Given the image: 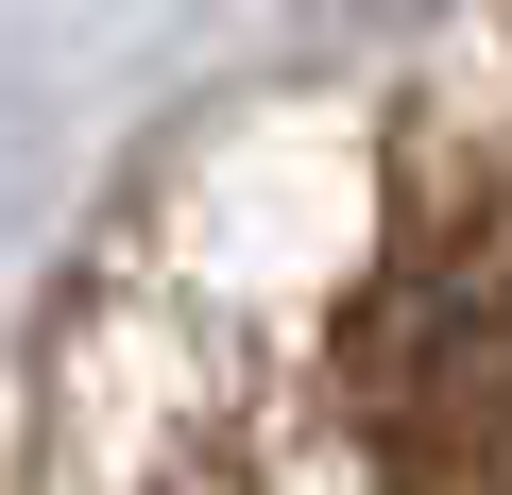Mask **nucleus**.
<instances>
[{
  "instance_id": "1",
  "label": "nucleus",
  "mask_w": 512,
  "mask_h": 495,
  "mask_svg": "<svg viewBox=\"0 0 512 495\" xmlns=\"http://www.w3.org/2000/svg\"><path fill=\"white\" fill-rule=\"evenodd\" d=\"M495 222H444L376 274L359 308V427L410 495H495V444H512V393H495Z\"/></svg>"
}]
</instances>
